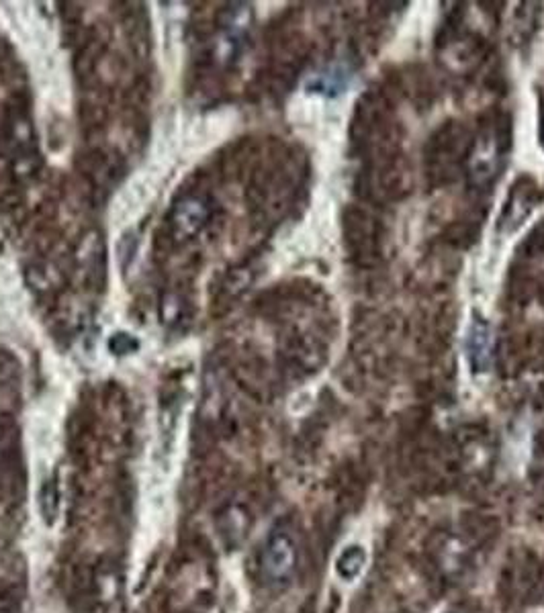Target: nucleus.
Listing matches in <instances>:
<instances>
[{"label": "nucleus", "mask_w": 544, "mask_h": 613, "mask_svg": "<svg viewBox=\"0 0 544 613\" xmlns=\"http://www.w3.org/2000/svg\"><path fill=\"white\" fill-rule=\"evenodd\" d=\"M205 223V207L201 205V201L195 199H187L180 205H176L174 209V217H172V231L180 240H187L191 235H195Z\"/></svg>", "instance_id": "nucleus-2"}, {"label": "nucleus", "mask_w": 544, "mask_h": 613, "mask_svg": "<svg viewBox=\"0 0 544 613\" xmlns=\"http://www.w3.org/2000/svg\"><path fill=\"white\" fill-rule=\"evenodd\" d=\"M367 548L362 544H350L346 546L338 558H336V575L344 581V583H354L356 579H360V575L365 573L367 569Z\"/></svg>", "instance_id": "nucleus-3"}, {"label": "nucleus", "mask_w": 544, "mask_h": 613, "mask_svg": "<svg viewBox=\"0 0 544 613\" xmlns=\"http://www.w3.org/2000/svg\"><path fill=\"white\" fill-rule=\"evenodd\" d=\"M297 562V552L293 540L285 532H275L270 536L264 554H262V571L270 583H285Z\"/></svg>", "instance_id": "nucleus-1"}]
</instances>
